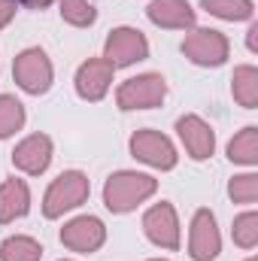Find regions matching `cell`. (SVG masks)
I'll return each instance as SVG.
<instances>
[{
  "label": "cell",
  "mask_w": 258,
  "mask_h": 261,
  "mask_svg": "<svg viewBox=\"0 0 258 261\" xmlns=\"http://www.w3.org/2000/svg\"><path fill=\"white\" fill-rule=\"evenodd\" d=\"M222 252V234L216 225L213 210L200 206L192 216V228H189V255L192 261H216Z\"/></svg>",
  "instance_id": "9"
},
{
  "label": "cell",
  "mask_w": 258,
  "mask_h": 261,
  "mask_svg": "<svg viewBox=\"0 0 258 261\" xmlns=\"http://www.w3.org/2000/svg\"><path fill=\"white\" fill-rule=\"evenodd\" d=\"M128 149L131 155L155 170H173L179 155H176V146L170 143V137H164L161 130H152V128H143V130H134L128 140Z\"/></svg>",
  "instance_id": "6"
},
{
  "label": "cell",
  "mask_w": 258,
  "mask_h": 261,
  "mask_svg": "<svg viewBox=\"0 0 258 261\" xmlns=\"http://www.w3.org/2000/svg\"><path fill=\"white\" fill-rule=\"evenodd\" d=\"M18 3H24V6H31V9H46V6H52L55 0H18Z\"/></svg>",
  "instance_id": "26"
},
{
  "label": "cell",
  "mask_w": 258,
  "mask_h": 261,
  "mask_svg": "<svg viewBox=\"0 0 258 261\" xmlns=\"http://www.w3.org/2000/svg\"><path fill=\"white\" fill-rule=\"evenodd\" d=\"M100 58L113 67V70L140 64V61L149 58V40H146L137 28H116V31H110Z\"/></svg>",
  "instance_id": "7"
},
{
  "label": "cell",
  "mask_w": 258,
  "mask_h": 261,
  "mask_svg": "<svg viewBox=\"0 0 258 261\" xmlns=\"http://www.w3.org/2000/svg\"><path fill=\"white\" fill-rule=\"evenodd\" d=\"M24 122H28L24 103L12 94H0V140H9L15 130L24 128Z\"/></svg>",
  "instance_id": "20"
},
{
  "label": "cell",
  "mask_w": 258,
  "mask_h": 261,
  "mask_svg": "<svg viewBox=\"0 0 258 261\" xmlns=\"http://www.w3.org/2000/svg\"><path fill=\"white\" fill-rule=\"evenodd\" d=\"M12 79H15V85L24 94H34V97L46 94L52 88V79H55V70H52L49 55L40 46H31V49L18 52L15 64H12Z\"/></svg>",
  "instance_id": "4"
},
{
  "label": "cell",
  "mask_w": 258,
  "mask_h": 261,
  "mask_svg": "<svg viewBox=\"0 0 258 261\" xmlns=\"http://www.w3.org/2000/svg\"><path fill=\"white\" fill-rule=\"evenodd\" d=\"M18 12V0H0V28H6Z\"/></svg>",
  "instance_id": "24"
},
{
  "label": "cell",
  "mask_w": 258,
  "mask_h": 261,
  "mask_svg": "<svg viewBox=\"0 0 258 261\" xmlns=\"http://www.w3.org/2000/svg\"><path fill=\"white\" fill-rule=\"evenodd\" d=\"M231 237L240 249H255L258 246V213L255 210H246L234 219L231 225Z\"/></svg>",
  "instance_id": "22"
},
{
  "label": "cell",
  "mask_w": 258,
  "mask_h": 261,
  "mask_svg": "<svg viewBox=\"0 0 258 261\" xmlns=\"http://www.w3.org/2000/svg\"><path fill=\"white\" fill-rule=\"evenodd\" d=\"M167 97V79L161 73H140V76H131L119 85L116 91V103L119 110H155L161 107Z\"/></svg>",
  "instance_id": "3"
},
{
  "label": "cell",
  "mask_w": 258,
  "mask_h": 261,
  "mask_svg": "<svg viewBox=\"0 0 258 261\" xmlns=\"http://www.w3.org/2000/svg\"><path fill=\"white\" fill-rule=\"evenodd\" d=\"M91 195V182L82 170H64L61 176L52 179V186L43 195V216L46 219H61L64 213L82 206Z\"/></svg>",
  "instance_id": "2"
},
{
  "label": "cell",
  "mask_w": 258,
  "mask_h": 261,
  "mask_svg": "<svg viewBox=\"0 0 258 261\" xmlns=\"http://www.w3.org/2000/svg\"><path fill=\"white\" fill-rule=\"evenodd\" d=\"M231 43L222 31L216 28H192L183 40V55L197 67H222L228 61Z\"/></svg>",
  "instance_id": "5"
},
{
  "label": "cell",
  "mask_w": 258,
  "mask_h": 261,
  "mask_svg": "<svg viewBox=\"0 0 258 261\" xmlns=\"http://www.w3.org/2000/svg\"><path fill=\"white\" fill-rule=\"evenodd\" d=\"M113 73L116 70L107 64L104 58H88L85 64H79V70H76V79H73L76 94L82 100H88V103L104 100L107 91H110V85H113Z\"/></svg>",
  "instance_id": "12"
},
{
  "label": "cell",
  "mask_w": 258,
  "mask_h": 261,
  "mask_svg": "<svg viewBox=\"0 0 258 261\" xmlns=\"http://www.w3.org/2000/svg\"><path fill=\"white\" fill-rule=\"evenodd\" d=\"M158 192V179L149 173H137V170H119L104 182V206L116 216H125L131 210H137L143 200Z\"/></svg>",
  "instance_id": "1"
},
{
  "label": "cell",
  "mask_w": 258,
  "mask_h": 261,
  "mask_svg": "<svg viewBox=\"0 0 258 261\" xmlns=\"http://www.w3.org/2000/svg\"><path fill=\"white\" fill-rule=\"evenodd\" d=\"M58 12L73 28H91L97 21V9L91 0H58Z\"/></svg>",
  "instance_id": "21"
},
{
  "label": "cell",
  "mask_w": 258,
  "mask_h": 261,
  "mask_svg": "<svg viewBox=\"0 0 258 261\" xmlns=\"http://www.w3.org/2000/svg\"><path fill=\"white\" fill-rule=\"evenodd\" d=\"M43 246L28 234H12L0 243V261H43Z\"/></svg>",
  "instance_id": "18"
},
{
  "label": "cell",
  "mask_w": 258,
  "mask_h": 261,
  "mask_svg": "<svg viewBox=\"0 0 258 261\" xmlns=\"http://www.w3.org/2000/svg\"><path fill=\"white\" fill-rule=\"evenodd\" d=\"M246 261H258V255H249V258H246Z\"/></svg>",
  "instance_id": "27"
},
{
  "label": "cell",
  "mask_w": 258,
  "mask_h": 261,
  "mask_svg": "<svg viewBox=\"0 0 258 261\" xmlns=\"http://www.w3.org/2000/svg\"><path fill=\"white\" fill-rule=\"evenodd\" d=\"M231 94H234V100H237L243 110H255L258 107V67L255 64L234 67Z\"/></svg>",
  "instance_id": "16"
},
{
  "label": "cell",
  "mask_w": 258,
  "mask_h": 261,
  "mask_svg": "<svg viewBox=\"0 0 258 261\" xmlns=\"http://www.w3.org/2000/svg\"><path fill=\"white\" fill-rule=\"evenodd\" d=\"M149 261H167V258H149Z\"/></svg>",
  "instance_id": "28"
},
{
  "label": "cell",
  "mask_w": 258,
  "mask_h": 261,
  "mask_svg": "<svg viewBox=\"0 0 258 261\" xmlns=\"http://www.w3.org/2000/svg\"><path fill=\"white\" fill-rule=\"evenodd\" d=\"M176 134H179V140H183V146H186L192 161H207L216 152V130L194 113L176 119Z\"/></svg>",
  "instance_id": "11"
},
{
  "label": "cell",
  "mask_w": 258,
  "mask_h": 261,
  "mask_svg": "<svg viewBox=\"0 0 258 261\" xmlns=\"http://www.w3.org/2000/svg\"><path fill=\"white\" fill-rule=\"evenodd\" d=\"M228 197L234 200V203H243V206H252L258 200V173H237V176H231V182H228Z\"/></svg>",
  "instance_id": "23"
},
{
  "label": "cell",
  "mask_w": 258,
  "mask_h": 261,
  "mask_svg": "<svg viewBox=\"0 0 258 261\" xmlns=\"http://www.w3.org/2000/svg\"><path fill=\"white\" fill-rule=\"evenodd\" d=\"M200 6L222 21H249L255 15L252 0H200Z\"/></svg>",
  "instance_id": "19"
},
{
  "label": "cell",
  "mask_w": 258,
  "mask_h": 261,
  "mask_svg": "<svg viewBox=\"0 0 258 261\" xmlns=\"http://www.w3.org/2000/svg\"><path fill=\"white\" fill-rule=\"evenodd\" d=\"M143 234L149 237V243H155L158 249L176 252L179 249V216L173 210V203L161 200L155 206H149L143 213Z\"/></svg>",
  "instance_id": "8"
},
{
  "label": "cell",
  "mask_w": 258,
  "mask_h": 261,
  "mask_svg": "<svg viewBox=\"0 0 258 261\" xmlns=\"http://www.w3.org/2000/svg\"><path fill=\"white\" fill-rule=\"evenodd\" d=\"M61 243L70 252L91 255L107 243V225L97 216H76L61 228Z\"/></svg>",
  "instance_id": "10"
},
{
  "label": "cell",
  "mask_w": 258,
  "mask_h": 261,
  "mask_svg": "<svg viewBox=\"0 0 258 261\" xmlns=\"http://www.w3.org/2000/svg\"><path fill=\"white\" fill-rule=\"evenodd\" d=\"M61 261H70V258H61Z\"/></svg>",
  "instance_id": "29"
},
{
  "label": "cell",
  "mask_w": 258,
  "mask_h": 261,
  "mask_svg": "<svg viewBox=\"0 0 258 261\" xmlns=\"http://www.w3.org/2000/svg\"><path fill=\"white\" fill-rule=\"evenodd\" d=\"M12 164L21 173H28V176L46 173V167L52 164V137L49 134H31V137H24L12 149Z\"/></svg>",
  "instance_id": "13"
},
{
  "label": "cell",
  "mask_w": 258,
  "mask_h": 261,
  "mask_svg": "<svg viewBox=\"0 0 258 261\" xmlns=\"http://www.w3.org/2000/svg\"><path fill=\"white\" fill-rule=\"evenodd\" d=\"M146 18L164 31H192L197 12L192 9L189 0H152L146 6Z\"/></svg>",
  "instance_id": "14"
},
{
  "label": "cell",
  "mask_w": 258,
  "mask_h": 261,
  "mask_svg": "<svg viewBox=\"0 0 258 261\" xmlns=\"http://www.w3.org/2000/svg\"><path fill=\"white\" fill-rule=\"evenodd\" d=\"M228 158L234 164H243V167H255L258 164V128L255 125H246L240 134H234V140L228 143Z\"/></svg>",
  "instance_id": "17"
},
{
  "label": "cell",
  "mask_w": 258,
  "mask_h": 261,
  "mask_svg": "<svg viewBox=\"0 0 258 261\" xmlns=\"http://www.w3.org/2000/svg\"><path fill=\"white\" fill-rule=\"evenodd\" d=\"M31 210V189L24 179H6L0 182V225H9L15 219H24Z\"/></svg>",
  "instance_id": "15"
},
{
  "label": "cell",
  "mask_w": 258,
  "mask_h": 261,
  "mask_svg": "<svg viewBox=\"0 0 258 261\" xmlns=\"http://www.w3.org/2000/svg\"><path fill=\"white\" fill-rule=\"evenodd\" d=\"M246 49H249L252 55L258 52V21H252L249 31H246Z\"/></svg>",
  "instance_id": "25"
}]
</instances>
